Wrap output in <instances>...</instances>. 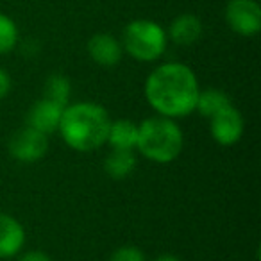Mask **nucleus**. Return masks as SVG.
I'll use <instances>...</instances> for the list:
<instances>
[{"mask_svg":"<svg viewBox=\"0 0 261 261\" xmlns=\"http://www.w3.org/2000/svg\"><path fill=\"white\" fill-rule=\"evenodd\" d=\"M18 45V27L8 15L0 13V54H8Z\"/></svg>","mask_w":261,"mask_h":261,"instance_id":"obj_16","label":"nucleus"},{"mask_svg":"<svg viewBox=\"0 0 261 261\" xmlns=\"http://www.w3.org/2000/svg\"><path fill=\"white\" fill-rule=\"evenodd\" d=\"M70 95H72V84H70V79L66 75H63V73H52L45 81V88H43L45 98L66 108L70 102Z\"/></svg>","mask_w":261,"mask_h":261,"instance_id":"obj_15","label":"nucleus"},{"mask_svg":"<svg viewBox=\"0 0 261 261\" xmlns=\"http://www.w3.org/2000/svg\"><path fill=\"white\" fill-rule=\"evenodd\" d=\"M185 145L181 127L174 118L167 116H150L138 125L136 149L154 163L167 165L177 160Z\"/></svg>","mask_w":261,"mask_h":261,"instance_id":"obj_3","label":"nucleus"},{"mask_svg":"<svg viewBox=\"0 0 261 261\" xmlns=\"http://www.w3.org/2000/svg\"><path fill=\"white\" fill-rule=\"evenodd\" d=\"M25 245V231L15 217L0 213V257H13Z\"/></svg>","mask_w":261,"mask_h":261,"instance_id":"obj_10","label":"nucleus"},{"mask_svg":"<svg viewBox=\"0 0 261 261\" xmlns=\"http://www.w3.org/2000/svg\"><path fill=\"white\" fill-rule=\"evenodd\" d=\"M9 91H11V77L4 68H0V98H4Z\"/></svg>","mask_w":261,"mask_h":261,"instance_id":"obj_19","label":"nucleus"},{"mask_svg":"<svg viewBox=\"0 0 261 261\" xmlns=\"http://www.w3.org/2000/svg\"><path fill=\"white\" fill-rule=\"evenodd\" d=\"M109 123L111 120L108 111L100 104L75 102L63 109L58 130L70 149L91 152L106 143Z\"/></svg>","mask_w":261,"mask_h":261,"instance_id":"obj_2","label":"nucleus"},{"mask_svg":"<svg viewBox=\"0 0 261 261\" xmlns=\"http://www.w3.org/2000/svg\"><path fill=\"white\" fill-rule=\"evenodd\" d=\"M109 261H147V259H145V254H143L138 247L125 245V247L116 249L115 252L111 254Z\"/></svg>","mask_w":261,"mask_h":261,"instance_id":"obj_17","label":"nucleus"},{"mask_svg":"<svg viewBox=\"0 0 261 261\" xmlns=\"http://www.w3.org/2000/svg\"><path fill=\"white\" fill-rule=\"evenodd\" d=\"M156 261H181V259L175 257V256H172V254H163V256L156 257Z\"/></svg>","mask_w":261,"mask_h":261,"instance_id":"obj_20","label":"nucleus"},{"mask_svg":"<svg viewBox=\"0 0 261 261\" xmlns=\"http://www.w3.org/2000/svg\"><path fill=\"white\" fill-rule=\"evenodd\" d=\"M229 106H232V104L227 93H224V91H220V90H215V88H210V90L199 91L195 111H199L200 115L206 116V118H213L215 115L224 111Z\"/></svg>","mask_w":261,"mask_h":261,"instance_id":"obj_13","label":"nucleus"},{"mask_svg":"<svg viewBox=\"0 0 261 261\" xmlns=\"http://www.w3.org/2000/svg\"><path fill=\"white\" fill-rule=\"evenodd\" d=\"M199 91L195 72L185 63L160 65L145 81L147 102L167 118H181L195 111Z\"/></svg>","mask_w":261,"mask_h":261,"instance_id":"obj_1","label":"nucleus"},{"mask_svg":"<svg viewBox=\"0 0 261 261\" xmlns=\"http://www.w3.org/2000/svg\"><path fill=\"white\" fill-rule=\"evenodd\" d=\"M88 54L97 65L115 66L122 61L123 48L122 43L109 33H98L88 41Z\"/></svg>","mask_w":261,"mask_h":261,"instance_id":"obj_9","label":"nucleus"},{"mask_svg":"<svg viewBox=\"0 0 261 261\" xmlns=\"http://www.w3.org/2000/svg\"><path fill=\"white\" fill-rule=\"evenodd\" d=\"M168 36L160 23L152 20H133L122 36V48L136 61L150 63L160 59L167 50Z\"/></svg>","mask_w":261,"mask_h":261,"instance_id":"obj_4","label":"nucleus"},{"mask_svg":"<svg viewBox=\"0 0 261 261\" xmlns=\"http://www.w3.org/2000/svg\"><path fill=\"white\" fill-rule=\"evenodd\" d=\"M48 136L25 125L9 140V154L20 163H36L47 154Z\"/></svg>","mask_w":261,"mask_h":261,"instance_id":"obj_6","label":"nucleus"},{"mask_svg":"<svg viewBox=\"0 0 261 261\" xmlns=\"http://www.w3.org/2000/svg\"><path fill=\"white\" fill-rule=\"evenodd\" d=\"M243 129H245V123H243L242 113L236 108H232V106H229L224 111L215 115L213 118H210L211 136L222 147L238 143L243 135Z\"/></svg>","mask_w":261,"mask_h":261,"instance_id":"obj_7","label":"nucleus"},{"mask_svg":"<svg viewBox=\"0 0 261 261\" xmlns=\"http://www.w3.org/2000/svg\"><path fill=\"white\" fill-rule=\"evenodd\" d=\"M20 261H52V259L43 250H27L25 254H22Z\"/></svg>","mask_w":261,"mask_h":261,"instance_id":"obj_18","label":"nucleus"},{"mask_svg":"<svg viewBox=\"0 0 261 261\" xmlns=\"http://www.w3.org/2000/svg\"><path fill=\"white\" fill-rule=\"evenodd\" d=\"M138 140V125L127 118H120L109 123L108 140L106 143L111 145V149L116 150H133L136 147Z\"/></svg>","mask_w":261,"mask_h":261,"instance_id":"obj_12","label":"nucleus"},{"mask_svg":"<svg viewBox=\"0 0 261 261\" xmlns=\"http://www.w3.org/2000/svg\"><path fill=\"white\" fill-rule=\"evenodd\" d=\"M63 109H65L63 106L56 104V102L48 100V98H40L27 113V125L47 136L52 135L59 127Z\"/></svg>","mask_w":261,"mask_h":261,"instance_id":"obj_8","label":"nucleus"},{"mask_svg":"<svg viewBox=\"0 0 261 261\" xmlns=\"http://www.w3.org/2000/svg\"><path fill=\"white\" fill-rule=\"evenodd\" d=\"M225 22L240 36H256L261 31V6L256 0H229Z\"/></svg>","mask_w":261,"mask_h":261,"instance_id":"obj_5","label":"nucleus"},{"mask_svg":"<svg viewBox=\"0 0 261 261\" xmlns=\"http://www.w3.org/2000/svg\"><path fill=\"white\" fill-rule=\"evenodd\" d=\"M202 31H204V25L199 16L192 15V13H182L177 18L172 20L167 36L170 38L175 45L190 47V45H193L195 41L200 40Z\"/></svg>","mask_w":261,"mask_h":261,"instance_id":"obj_11","label":"nucleus"},{"mask_svg":"<svg viewBox=\"0 0 261 261\" xmlns=\"http://www.w3.org/2000/svg\"><path fill=\"white\" fill-rule=\"evenodd\" d=\"M136 167V158L133 150H116L113 149L111 154L106 158L104 170L111 179H125Z\"/></svg>","mask_w":261,"mask_h":261,"instance_id":"obj_14","label":"nucleus"}]
</instances>
